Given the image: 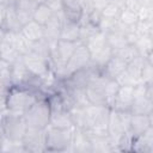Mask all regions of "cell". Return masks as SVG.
Returning a JSON list of instances; mask_svg holds the SVG:
<instances>
[{
    "label": "cell",
    "mask_w": 153,
    "mask_h": 153,
    "mask_svg": "<svg viewBox=\"0 0 153 153\" xmlns=\"http://www.w3.org/2000/svg\"><path fill=\"white\" fill-rule=\"evenodd\" d=\"M41 97H45L38 88L30 85H12L5 97V110L12 114L24 112Z\"/></svg>",
    "instance_id": "6da1fadb"
},
{
    "label": "cell",
    "mask_w": 153,
    "mask_h": 153,
    "mask_svg": "<svg viewBox=\"0 0 153 153\" xmlns=\"http://www.w3.org/2000/svg\"><path fill=\"white\" fill-rule=\"evenodd\" d=\"M75 127L57 128L48 126L45 128V152L69 151Z\"/></svg>",
    "instance_id": "7a4b0ae2"
},
{
    "label": "cell",
    "mask_w": 153,
    "mask_h": 153,
    "mask_svg": "<svg viewBox=\"0 0 153 153\" xmlns=\"http://www.w3.org/2000/svg\"><path fill=\"white\" fill-rule=\"evenodd\" d=\"M50 106L45 97L37 99L23 115L27 127L47 128L50 121Z\"/></svg>",
    "instance_id": "3957f363"
},
{
    "label": "cell",
    "mask_w": 153,
    "mask_h": 153,
    "mask_svg": "<svg viewBox=\"0 0 153 153\" xmlns=\"http://www.w3.org/2000/svg\"><path fill=\"white\" fill-rule=\"evenodd\" d=\"M131 114L129 111H116L110 109L109 121H108V135L114 142V152L117 151L116 143L117 141L127 133H129V123H130Z\"/></svg>",
    "instance_id": "277c9868"
},
{
    "label": "cell",
    "mask_w": 153,
    "mask_h": 153,
    "mask_svg": "<svg viewBox=\"0 0 153 153\" xmlns=\"http://www.w3.org/2000/svg\"><path fill=\"white\" fill-rule=\"evenodd\" d=\"M0 128L7 139L22 141V139L26 131L27 124H26L23 115L12 114V112H8L5 110V116H4Z\"/></svg>",
    "instance_id": "5b68a950"
},
{
    "label": "cell",
    "mask_w": 153,
    "mask_h": 153,
    "mask_svg": "<svg viewBox=\"0 0 153 153\" xmlns=\"http://www.w3.org/2000/svg\"><path fill=\"white\" fill-rule=\"evenodd\" d=\"M22 60L29 72L37 78H41L42 80L47 78L53 71H51V63L50 60L33 53V51H27L24 55H22Z\"/></svg>",
    "instance_id": "8992f818"
},
{
    "label": "cell",
    "mask_w": 153,
    "mask_h": 153,
    "mask_svg": "<svg viewBox=\"0 0 153 153\" xmlns=\"http://www.w3.org/2000/svg\"><path fill=\"white\" fill-rule=\"evenodd\" d=\"M90 62H91V55H90L86 45L80 42L76 45L75 50L73 51L69 60L67 61V63L65 66V69H63V73H62L60 79H65V78L69 76L74 72L79 71L80 68H82L85 66H87Z\"/></svg>",
    "instance_id": "52a82bcc"
},
{
    "label": "cell",
    "mask_w": 153,
    "mask_h": 153,
    "mask_svg": "<svg viewBox=\"0 0 153 153\" xmlns=\"http://www.w3.org/2000/svg\"><path fill=\"white\" fill-rule=\"evenodd\" d=\"M22 142L26 152H45V128L27 127L22 139Z\"/></svg>",
    "instance_id": "ba28073f"
},
{
    "label": "cell",
    "mask_w": 153,
    "mask_h": 153,
    "mask_svg": "<svg viewBox=\"0 0 153 153\" xmlns=\"http://www.w3.org/2000/svg\"><path fill=\"white\" fill-rule=\"evenodd\" d=\"M105 81L106 78L100 74L92 79L90 84L85 88L86 98L90 104L93 105H105L108 106V98H106V92H105Z\"/></svg>",
    "instance_id": "9c48e42d"
},
{
    "label": "cell",
    "mask_w": 153,
    "mask_h": 153,
    "mask_svg": "<svg viewBox=\"0 0 153 153\" xmlns=\"http://www.w3.org/2000/svg\"><path fill=\"white\" fill-rule=\"evenodd\" d=\"M143 62H145V57L141 55H139L133 61H130L127 65L124 72L116 79L118 81V84L120 85H131V86L140 84L141 82L140 74H141Z\"/></svg>",
    "instance_id": "30bf717a"
},
{
    "label": "cell",
    "mask_w": 153,
    "mask_h": 153,
    "mask_svg": "<svg viewBox=\"0 0 153 153\" xmlns=\"http://www.w3.org/2000/svg\"><path fill=\"white\" fill-rule=\"evenodd\" d=\"M134 99V86L131 85H120L110 109L116 111H129L131 108V103Z\"/></svg>",
    "instance_id": "8fae6325"
},
{
    "label": "cell",
    "mask_w": 153,
    "mask_h": 153,
    "mask_svg": "<svg viewBox=\"0 0 153 153\" xmlns=\"http://www.w3.org/2000/svg\"><path fill=\"white\" fill-rule=\"evenodd\" d=\"M130 152L135 153H152L153 152V127L148 128L145 133L133 136Z\"/></svg>",
    "instance_id": "7c38bea8"
},
{
    "label": "cell",
    "mask_w": 153,
    "mask_h": 153,
    "mask_svg": "<svg viewBox=\"0 0 153 153\" xmlns=\"http://www.w3.org/2000/svg\"><path fill=\"white\" fill-rule=\"evenodd\" d=\"M13 6L20 24L24 25L27 22L32 20L33 12L38 6V2H36L35 0H16Z\"/></svg>",
    "instance_id": "4fadbf2b"
},
{
    "label": "cell",
    "mask_w": 153,
    "mask_h": 153,
    "mask_svg": "<svg viewBox=\"0 0 153 153\" xmlns=\"http://www.w3.org/2000/svg\"><path fill=\"white\" fill-rule=\"evenodd\" d=\"M151 127H153L152 115L131 114L130 123H129V133L131 136H137V135L145 133Z\"/></svg>",
    "instance_id": "5bb4252c"
},
{
    "label": "cell",
    "mask_w": 153,
    "mask_h": 153,
    "mask_svg": "<svg viewBox=\"0 0 153 153\" xmlns=\"http://www.w3.org/2000/svg\"><path fill=\"white\" fill-rule=\"evenodd\" d=\"M69 151L76 152V153H92L90 137L87 136L84 129H80V128L74 129V135H73Z\"/></svg>",
    "instance_id": "9a60e30c"
},
{
    "label": "cell",
    "mask_w": 153,
    "mask_h": 153,
    "mask_svg": "<svg viewBox=\"0 0 153 153\" xmlns=\"http://www.w3.org/2000/svg\"><path fill=\"white\" fill-rule=\"evenodd\" d=\"M127 65L128 63L124 60H122L121 57H118L116 55H112L110 57V60L102 68V74L109 79H117L124 72Z\"/></svg>",
    "instance_id": "2e32d148"
},
{
    "label": "cell",
    "mask_w": 153,
    "mask_h": 153,
    "mask_svg": "<svg viewBox=\"0 0 153 153\" xmlns=\"http://www.w3.org/2000/svg\"><path fill=\"white\" fill-rule=\"evenodd\" d=\"M20 33L24 36V38L26 41L37 42V41L44 38V26L32 19L22 26Z\"/></svg>",
    "instance_id": "e0dca14e"
},
{
    "label": "cell",
    "mask_w": 153,
    "mask_h": 153,
    "mask_svg": "<svg viewBox=\"0 0 153 153\" xmlns=\"http://www.w3.org/2000/svg\"><path fill=\"white\" fill-rule=\"evenodd\" d=\"M22 26L23 25L20 24L18 17H17L13 4L7 5L5 17H4V22H2V25H1V30L4 32H19L22 30Z\"/></svg>",
    "instance_id": "ac0fdd59"
},
{
    "label": "cell",
    "mask_w": 153,
    "mask_h": 153,
    "mask_svg": "<svg viewBox=\"0 0 153 153\" xmlns=\"http://www.w3.org/2000/svg\"><path fill=\"white\" fill-rule=\"evenodd\" d=\"M91 55V59L94 57L96 55H98L100 51H103L106 47V38H105V33L102 31H98L97 33H94L93 36H91L85 43H84Z\"/></svg>",
    "instance_id": "d6986e66"
},
{
    "label": "cell",
    "mask_w": 153,
    "mask_h": 153,
    "mask_svg": "<svg viewBox=\"0 0 153 153\" xmlns=\"http://www.w3.org/2000/svg\"><path fill=\"white\" fill-rule=\"evenodd\" d=\"M49 126L57 127V128H72V127H74L72 118H71V115H69V111L66 109L51 111Z\"/></svg>",
    "instance_id": "ffe728a7"
},
{
    "label": "cell",
    "mask_w": 153,
    "mask_h": 153,
    "mask_svg": "<svg viewBox=\"0 0 153 153\" xmlns=\"http://www.w3.org/2000/svg\"><path fill=\"white\" fill-rule=\"evenodd\" d=\"M79 35H80V25L78 23L65 20L63 24H62L61 31H60L59 39L71 41V42H80L79 41Z\"/></svg>",
    "instance_id": "44dd1931"
},
{
    "label": "cell",
    "mask_w": 153,
    "mask_h": 153,
    "mask_svg": "<svg viewBox=\"0 0 153 153\" xmlns=\"http://www.w3.org/2000/svg\"><path fill=\"white\" fill-rule=\"evenodd\" d=\"M105 38H106V43L108 45L114 50H117L122 47H124L126 44H128V38H127V35L118 31V30H112L110 32H106L105 33Z\"/></svg>",
    "instance_id": "7402d4cb"
},
{
    "label": "cell",
    "mask_w": 153,
    "mask_h": 153,
    "mask_svg": "<svg viewBox=\"0 0 153 153\" xmlns=\"http://www.w3.org/2000/svg\"><path fill=\"white\" fill-rule=\"evenodd\" d=\"M20 56H22V54L13 45H11L10 43H7L5 41L0 42V59L5 63L11 65L14 61H17Z\"/></svg>",
    "instance_id": "603a6c76"
},
{
    "label": "cell",
    "mask_w": 153,
    "mask_h": 153,
    "mask_svg": "<svg viewBox=\"0 0 153 153\" xmlns=\"http://www.w3.org/2000/svg\"><path fill=\"white\" fill-rule=\"evenodd\" d=\"M54 14H55V12H54L49 6H47L45 4L42 2V4H38V6L36 7V10H35V12H33L32 19L44 26V25L53 18Z\"/></svg>",
    "instance_id": "cb8c5ba5"
},
{
    "label": "cell",
    "mask_w": 153,
    "mask_h": 153,
    "mask_svg": "<svg viewBox=\"0 0 153 153\" xmlns=\"http://www.w3.org/2000/svg\"><path fill=\"white\" fill-rule=\"evenodd\" d=\"M114 55L121 57L127 63H129L135 57H137L140 54H139V51H137V49H136V47H135L134 43H128L124 47H122V48H120L117 50H114Z\"/></svg>",
    "instance_id": "d4e9b609"
},
{
    "label": "cell",
    "mask_w": 153,
    "mask_h": 153,
    "mask_svg": "<svg viewBox=\"0 0 153 153\" xmlns=\"http://www.w3.org/2000/svg\"><path fill=\"white\" fill-rule=\"evenodd\" d=\"M152 37L153 36H142V37H139L134 43L139 54L143 57H148L153 54L152 53V48H153Z\"/></svg>",
    "instance_id": "484cf974"
},
{
    "label": "cell",
    "mask_w": 153,
    "mask_h": 153,
    "mask_svg": "<svg viewBox=\"0 0 153 153\" xmlns=\"http://www.w3.org/2000/svg\"><path fill=\"white\" fill-rule=\"evenodd\" d=\"M137 20H139L137 13L134 12V11H131V10H129V8H127V7H124L121 11V14L118 17V22L122 25H124L127 27H131V29L135 27Z\"/></svg>",
    "instance_id": "4316f807"
},
{
    "label": "cell",
    "mask_w": 153,
    "mask_h": 153,
    "mask_svg": "<svg viewBox=\"0 0 153 153\" xmlns=\"http://www.w3.org/2000/svg\"><path fill=\"white\" fill-rule=\"evenodd\" d=\"M0 152H10V153H19V152H26L25 147L23 145L22 141H16V140H11L7 139L5 136L1 146H0Z\"/></svg>",
    "instance_id": "83f0119b"
},
{
    "label": "cell",
    "mask_w": 153,
    "mask_h": 153,
    "mask_svg": "<svg viewBox=\"0 0 153 153\" xmlns=\"http://www.w3.org/2000/svg\"><path fill=\"white\" fill-rule=\"evenodd\" d=\"M134 31L139 37L153 36V20H137Z\"/></svg>",
    "instance_id": "f1b7e54d"
},
{
    "label": "cell",
    "mask_w": 153,
    "mask_h": 153,
    "mask_svg": "<svg viewBox=\"0 0 153 153\" xmlns=\"http://www.w3.org/2000/svg\"><path fill=\"white\" fill-rule=\"evenodd\" d=\"M141 82L143 84H152L153 82V61L145 57V62L140 74Z\"/></svg>",
    "instance_id": "f546056e"
},
{
    "label": "cell",
    "mask_w": 153,
    "mask_h": 153,
    "mask_svg": "<svg viewBox=\"0 0 153 153\" xmlns=\"http://www.w3.org/2000/svg\"><path fill=\"white\" fill-rule=\"evenodd\" d=\"M122 10L123 8H120L116 5H112L110 2H106L102 7V16L103 17H108V18H112V19H118Z\"/></svg>",
    "instance_id": "4dcf8cb0"
},
{
    "label": "cell",
    "mask_w": 153,
    "mask_h": 153,
    "mask_svg": "<svg viewBox=\"0 0 153 153\" xmlns=\"http://www.w3.org/2000/svg\"><path fill=\"white\" fill-rule=\"evenodd\" d=\"M116 24H117V19H112V18H108V17H103L100 18L99 23H98V29L99 31L106 33V32H110L112 30H115L116 27Z\"/></svg>",
    "instance_id": "1f68e13d"
},
{
    "label": "cell",
    "mask_w": 153,
    "mask_h": 153,
    "mask_svg": "<svg viewBox=\"0 0 153 153\" xmlns=\"http://www.w3.org/2000/svg\"><path fill=\"white\" fill-rule=\"evenodd\" d=\"M137 17L139 20H153V6H141Z\"/></svg>",
    "instance_id": "d6a6232c"
},
{
    "label": "cell",
    "mask_w": 153,
    "mask_h": 153,
    "mask_svg": "<svg viewBox=\"0 0 153 153\" xmlns=\"http://www.w3.org/2000/svg\"><path fill=\"white\" fill-rule=\"evenodd\" d=\"M86 18H87V20H88L90 23H92V24H94V25H98L100 18H102V10L98 8V7H94V8L86 16Z\"/></svg>",
    "instance_id": "836d02e7"
},
{
    "label": "cell",
    "mask_w": 153,
    "mask_h": 153,
    "mask_svg": "<svg viewBox=\"0 0 153 153\" xmlns=\"http://www.w3.org/2000/svg\"><path fill=\"white\" fill-rule=\"evenodd\" d=\"M43 4L49 6L54 12H61L63 10L62 0H43Z\"/></svg>",
    "instance_id": "e575fe53"
},
{
    "label": "cell",
    "mask_w": 153,
    "mask_h": 153,
    "mask_svg": "<svg viewBox=\"0 0 153 153\" xmlns=\"http://www.w3.org/2000/svg\"><path fill=\"white\" fill-rule=\"evenodd\" d=\"M106 2H110L112 5H116L120 8H124V6H126V0H106Z\"/></svg>",
    "instance_id": "d590c367"
},
{
    "label": "cell",
    "mask_w": 153,
    "mask_h": 153,
    "mask_svg": "<svg viewBox=\"0 0 153 153\" xmlns=\"http://www.w3.org/2000/svg\"><path fill=\"white\" fill-rule=\"evenodd\" d=\"M6 7H7V5L0 4V29H1V25H2V22H4V17H5V12H6Z\"/></svg>",
    "instance_id": "8d00e7d4"
},
{
    "label": "cell",
    "mask_w": 153,
    "mask_h": 153,
    "mask_svg": "<svg viewBox=\"0 0 153 153\" xmlns=\"http://www.w3.org/2000/svg\"><path fill=\"white\" fill-rule=\"evenodd\" d=\"M5 97L0 96V110H5Z\"/></svg>",
    "instance_id": "74e56055"
},
{
    "label": "cell",
    "mask_w": 153,
    "mask_h": 153,
    "mask_svg": "<svg viewBox=\"0 0 153 153\" xmlns=\"http://www.w3.org/2000/svg\"><path fill=\"white\" fill-rule=\"evenodd\" d=\"M4 116H5V110H0V126H1V123H2Z\"/></svg>",
    "instance_id": "f35d334b"
},
{
    "label": "cell",
    "mask_w": 153,
    "mask_h": 153,
    "mask_svg": "<svg viewBox=\"0 0 153 153\" xmlns=\"http://www.w3.org/2000/svg\"><path fill=\"white\" fill-rule=\"evenodd\" d=\"M4 139H5V135H4V133H2V130H1V128H0V146H1V143H2V141H4Z\"/></svg>",
    "instance_id": "ab89813d"
},
{
    "label": "cell",
    "mask_w": 153,
    "mask_h": 153,
    "mask_svg": "<svg viewBox=\"0 0 153 153\" xmlns=\"http://www.w3.org/2000/svg\"><path fill=\"white\" fill-rule=\"evenodd\" d=\"M6 93H7V92H5V91H4V90L0 87V96H2V97H6Z\"/></svg>",
    "instance_id": "60d3db41"
},
{
    "label": "cell",
    "mask_w": 153,
    "mask_h": 153,
    "mask_svg": "<svg viewBox=\"0 0 153 153\" xmlns=\"http://www.w3.org/2000/svg\"><path fill=\"white\" fill-rule=\"evenodd\" d=\"M0 4H4V5H8V0H0Z\"/></svg>",
    "instance_id": "b9f144b4"
},
{
    "label": "cell",
    "mask_w": 153,
    "mask_h": 153,
    "mask_svg": "<svg viewBox=\"0 0 153 153\" xmlns=\"http://www.w3.org/2000/svg\"><path fill=\"white\" fill-rule=\"evenodd\" d=\"M4 65H5V62H4V61L0 59V67H1V66H4Z\"/></svg>",
    "instance_id": "7bdbcfd3"
}]
</instances>
